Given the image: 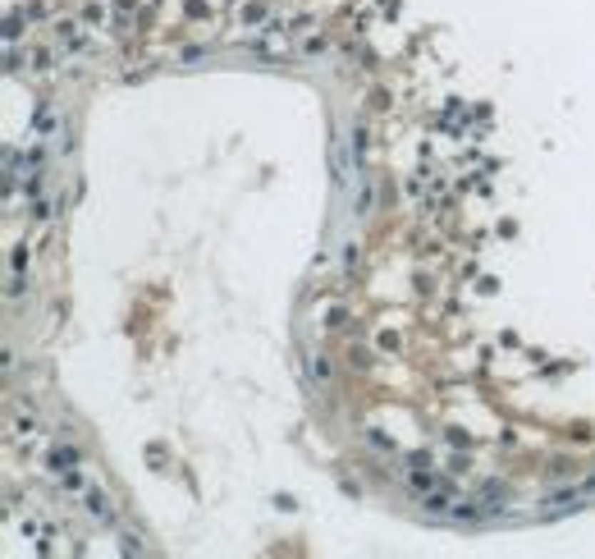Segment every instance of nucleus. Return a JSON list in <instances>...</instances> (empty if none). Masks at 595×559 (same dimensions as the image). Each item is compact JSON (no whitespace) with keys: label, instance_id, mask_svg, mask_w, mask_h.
<instances>
[{"label":"nucleus","instance_id":"4","mask_svg":"<svg viewBox=\"0 0 595 559\" xmlns=\"http://www.w3.org/2000/svg\"><path fill=\"white\" fill-rule=\"evenodd\" d=\"M9 435H14V440H24V445H32L41 435V426H37V418H32V413H9Z\"/></svg>","mask_w":595,"mask_h":559},{"label":"nucleus","instance_id":"2","mask_svg":"<svg viewBox=\"0 0 595 559\" xmlns=\"http://www.w3.org/2000/svg\"><path fill=\"white\" fill-rule=\"evenodd\" d=\"M83 513H87V518H96V523H106V528L115 523V504H110V495L101 486H87L83 490Z\"/></svg>","mask_w":595,"mask_h":559},{"label":"nucleus","instance_id":"6","mask_svg":"<svg viewBox=\"0 0 595 559\" xmlns=\"http://www.w3.org/2000/svg\"><path fill=\"white\" fill-rule=\"evenodd\" d=\"M335 170H339V183H348V147H344V142H335Z\"/></svg>","mask_w":595,"mask_h":559},{"label":"nucleus","instance_id":"3","mask_svg":"<svg viewBox=\"0 0 595 559\" xmlns=\"http://www.w3.org/2000/svg\"><path fill=\"white\" fill-rule=\"evenodd\" d=\"M376 206V174L371 170H357V193H352V216H371Z\"/></svg>","mask_w":595,"mask_h":559},{"label":"nucleus","instance_id":"7","mask_svg":"<svg viewBox=\"0 0 595 559\" xmlns=\"http://www.w3.org/2000/svg\"><path fill=\"white\" fill-rule=\"evenodd\" d=\"M119 550H124V555H142V550H147V545H142V541H138V536H133V532H128V536H124V545H119Z\"/></svg>","mask_w":595,"mask_h":559},{"label":"nucleus","instance_id":"1","mask_svg":"<svg viewBox=\"0 0 595 559\" xmlns=\"http://www.w3.org/2000/svg\"><path fill=\"white\" fill-rule=\"evenodd\" d=\"M78 463H83V454H78L73 445H51V449H46V473H51L55 481H60L64 473H73Z\"/></svg>","mask_w":595,"mask_h":559},{"label":"nucleus","instance_id":"5","mask_svg":"<svg viewBox=\"0 0 595 559\" xmlns=\"http://www.w3.org/2000/svg\"><path fill=\"white\" fill-rule=\"evenodd\" d=\"M307 376H312L316 386H330V358H321V353L307 358Z\"/></svg>","mask_w":595,"mask_h":559}]
</instances>
